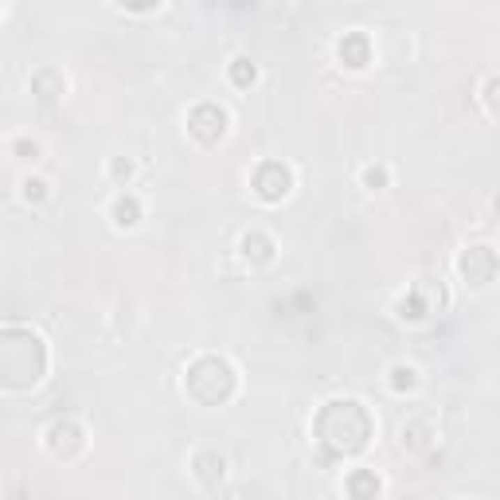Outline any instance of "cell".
<instances>
[{"label":"cell","mask_w":500,"mask_h":500,"mask_svg":"<svg viewBox=\"0 0 500 500\" xmlns=\"http://www.w3.org/2000/svg\"><path fill=\"white\" fill-rule=\"evenodd\" d=\"M363 184H368V188L387 184V168H363Z\"/></svg>","instance_id":"5b68a950"},{"label":"cell","mask_w":500,"mask_h":500,"mask_svg":"<svg viewBox=\"0 0 500 500\" xmlns=\"http://www.w3.org/2000/svg\"><path fill=\"white\" fill-rule=\"evenodd\" d=\"M24 196H36V199H43L47 196V184H43V180H24Z\"/></svg>","instance_id":"8992f818"},{"label":"cell","mask_w":500,"mask_h":500,"mask_svg":"<svg viewBox=\"0 0 500 500\" xmlns=\"http://www.w3.org/2000/svg\"><path fill=\"white\" fill-rule=\"evenodd\" d=\"M137 215H141V204L133 196H118L114 199V223L118 227H137Z\"/></svg>","instance_id":"3957f363"},{"label":"cell","mask_w":500,"mask_h":500,"mask_svg":"<svg viewBox=\"0 0 500 500\" xmlns=\"http://www.w3.org/2000/svg\"><path fill=\"white\" fill-rule=\"evenodd\" d=\"M289 184H294V176H289V168H282V165H262L255 172V192L266 199V204H278V199H285L289 196Z\"/></svg>","instance_id":"6da1fadb"},{"label":"cell","mask_w":500,"mask_h":500,"mask_svg":"<svg viewBox=\"0 0 500 500\" xmlns=\"http://www.w3.org/2000/svg\"><path fill=\"white\" fill-rule=\"evenodd\" d=\"M336 55H340L344 67H352V70L368 67V40H363V36H344V40L336 43Z\"/></svg>","instance_id":"7a4b0ae2"},{"label":"cell","mask_w":500,"mask_h":500,"mask_svg":"<svg viewBox=\"0 0 500 500\" xmlns=\"http://www.w3.org/2000/svg\"><path fill=\"white\" fill-rule=\"evenodd\" d=\"M231 79H235V86H250V82L258 79V70L250 59H235L231 63Z\"/></svg>","instance_id":"277c9868"}]
</instances>
